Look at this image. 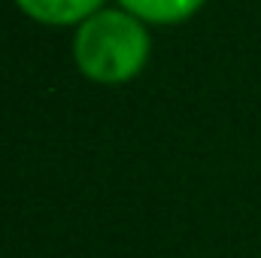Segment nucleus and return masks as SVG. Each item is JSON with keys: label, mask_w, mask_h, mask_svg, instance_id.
I'll list each match as a JSON object with an SVG mask.
<instances>
[{"label": "nucleus", "mask_w": 261, "mask_h": 258, "mask_svg": "<svg viewBox=\"0 0 261 258\" xmlns=\"http://www.w3.org/2000/svg\"><path fill=\"white\" fill-rule=\"evenodd\" d=\"M73 61L91 82H128L149 61V34L125 9H100L76 28Z\"/></svg>", "instance_id": "obj_1"}, {"label": "nucleus", "mask_w": 261, "mask_h": 258, "mask_svg": "<svg viewBox=\"0 0 261 258\" xmlns=\"http://www.w3.org/2000/svg\"><path fill=\"white\" fill-rule=\"evenodd\" d=\"M24 15H31L40 24L64 28V24H82L94 12L103 9V0H15Z\"/></svg>", "instance_id": "obj_2"}, {"label": "nucleus", "mask_w": 261, "mask_h": 258, "mask_svg": "<svg viewBox=\"0 0 261 258\" xmlns=\"http://www.w3.org/2000/svg\"><path fill=\"white\" fill-rule=\"evenodd\" d=\"M122 9L140 21L152 24H179L192 18L206 0H119Z\"/></svg>", "instance_id": "obj_3"}]
</instances>
